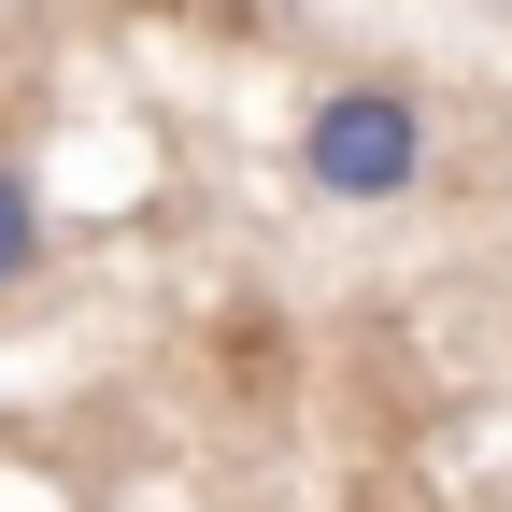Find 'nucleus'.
Listing matches in <instances>:
<instances>
[{"instance_id":"2","label":"nucleus","mask_w":512,"mask_h":512,"mask_svg":"<svg viewBox=\"0 0 512 512\" xmlns=\"http://www.w3.org/2000/svg\"><path fill=\"white\" fill-rule=\"evenodd\" d=\"M29 271H43V185H29L15 143H0V299H15Z\"/></svg>"},{"instance_id":"1","label":"nucleus","mask_w":512,"mask_h":512,"mask_svg":"<svg viewBox=\"0 0 512 512\" xmlns=\"http://www.w3.org/2000/svg\"><path fill=\"white\" fill-rule=\"evenodd\" d=\"M427 157H441V128H427V100L399 72H342V86L299 100V185L328 214H399L427 185Z\"/></svg>"}]
</instances>
